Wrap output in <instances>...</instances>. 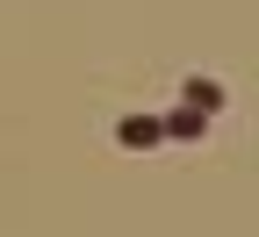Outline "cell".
<instances>
[{
	"mask_svg": "<svg viewBox=\"0 0 259 237\" xmlns=\"http://www.w3.org/2000/svg\"><path fill=\"white\" fill-rule=\"evenodd\" d=\"M202 129H209V115L194 108V101H187V108H173V115H166V137H202Z\"/></svg>",
	"mask_w": 259,
	"mask_h": 237,
	"instance_id": "3",
	"label": "cell"
},
{
	"mask_svg": "<svg viewBox=\"0 0 259 237\" xmlns=\"http://www.w3.org/2000/svg\"><path fill=\"white\" fill-rule=\"evenodd\" d=\"M158 137H166L158 115H122V122H115V144H130V151H151Z\"/></svg>",
	"mask_w": 259,
	"mask_h": 237,
	"instance_id": "1",
	"label": "cell"
},
{
	"mask_svg": "<svg viewBox=\"0 0 259 237\" xmlns=\"http://www.w3.org/2000/svg\"><path fill=\"white\" fill-rule=\"evenodd\" d=\"M180 93H187V101H194V108H202V115H216V108H223V86H216L209 72H194V79H187Z\"/></svg>",
	"mask_w": 259,
	"mask_h": 237,
	"instance_id": "2",
	"label": "cell"
}]
</instances>
